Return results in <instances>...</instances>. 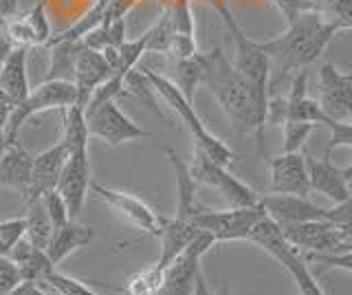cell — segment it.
Instances as JSON below:
<instances>
[{"mask_svg":"<svg viewBox=\"0 0 352 295\" xmlns=\"http://www.w3.org/2000/svg\"><path fill=\"white\" fill-rule=\"evenodd\" d=\"M245 240L262 247L267 254H271L275 260H278L280 265L291 273L297 289H300V295H324L315 276L308 271L306 260L302 258V251H297L289 240L282 236L280 225L273 223L269 216H262L260 221L251 227V232L247 234Z\"/></svg>","mask_w":352,"mask_h":295,"instance_id":"obj_5","label":"cell"},{"mask_svg":"<svg viewBox=\"0 0 352 295\" xmlns=\"http://www.w3.org/2000/svg\"><path fill=\"white\" fill-rule=\"evenodd\" d=\"M163 282V269L159 265H152L148 269H141L126 280L124 293L126 295H157Z\"/></svg>","mask_w":352,"mask_h":295,"instance_id":"obj_30","label":"cell"},{"mask_svg":"<svg viewBox=\"0 0 352 295\" xmlns=\"http://www.w3.org/2000/svg\"><path fill=\"white\" fill-rule=\"evenodd\" d=\"M47 293H49V291H47ZM49 295H53V293H49Z\"/></svg>","mask_w":352,"mask_h":295,"instance_id":"obj_45","label":"cell"},{"mask_svg":"<svg viewBox=\"0 0 352 295\" xmlns=\"http://www.w3.org/2000/svg\"><path fill=\"white\" fill-rule=\"evenodd\" d=\"M18 14V0H0V23Z\"/></svg>","mask_w":352,"mask_h":295,"instance_id":"obj_40","label":"cell"},{"mask_svg":"<svg viewBox=\"0 0 352 295\" xmlns=\"http://www.w3.org/2000/svg\"><path fill=\"white\" fill-rule=\"evenodd\" d=\"M40 203H42V207H44V212H47L49 221L53 223V229H58V227H62V225H66V223L71 221L69 207H66L64 199H62V196H60L58 192H55V190L44 192V194L40 196Z\"/></svg>","mask_w":352,"mask_h":295,"instance_id":"obj_34","label":"cell"},{"mask_svg":"<svg viewBox=\"0 0 352 295\" xmlns=\"http://www.w3.org/2000/svg\"><path fill=\"white\" fill-rule=\"evenodd\" d=\"M27 58H29V49L16 47V49H11V53H7L3 60V67H0V89L14 97L16 104L25 100L31 91Z\"/></svg>","mask_w":352,"mask_h":295,"instance_id":"obj_25","label":"cell"},{"mask_svg":"<svg viewBox=\"0 0 352 295\" xmlns=\"http://www.w3.org/2000/svg\"><path fill=\"white\" fill-rule=\"evenodd\" d=\"M115 69L110 67V62L104 58L102 51H95V49H88V47H80L73 62V75H71V82L75 84V91H77V102L75 106H80L82 111L86 108L91 95L95 93V89L99 84H104L110 73Z\"/></svg>","mask_w":352,"mask_h":295,"instance_id":"obj_15","label":"cell"},{"mask_svg":"<svg viewBox=\"0 0 352 295\" xmlns=\"http://www.w3.org/2000/svg\"><path fill=\"white\" fill-rule=\"evenodd\" d=\"M95 238V229L93 227H84L69 221L66 225L53 229V236L47 245V258L51 260L53 267H58L64 258H69L75 254L77 249H82L86 245H91Z\"/></svg>","mask_w":352,"mask_h":295,"instance_id":"obj_23","label":"cell"},{"mask_svg":"<svg viewBox=\"0 0 352 295\" xmlns=\"http://www.w3.org/2000/svg\"><path fill=\"white\" fill-rule=\"evenodd\" d=\"M280 232L297 251L308 254H346L352 247V229H341L330 221L284 225Z\"/></svg>","mask_w":352,"mask_h":295,"instance_id":"obj_7","label":"cell"},{"mask_svg":"<svg viewBox=\"0 0 352 295\" xmlns=\"http://www.w3.org/2000/svg\"><path fill=\"white\" fill-rule=\"evenodd\" d=\"M326 157L315 159L306 157V170H308V183H311V192H319L333 203H344L350 201V179H352V168H337L333 161Z\"/></svg>","mask_w":352,"mask_h":295,"instance_id":"obj_17","label":"cell"},{"mask_svg":"<svg viewBox=\"0 0 352 295\" xmlns=\"http://www.w3.org/2000/svg\"><path fill=\"white\" fill-rule=\"evenodd\" d=\"M75 102H77V91L71 80H44L36 89L29 91L25 100L16 104L14 113L7 119V126H5L7 144L18 141L20 128L25 126L31 117L47 113V111H55V108L64 111V108L73 106Z\"/></svg>","mask_w":352,"mask_h":295,"instance_id":"obj_6","label":"cell"},{"mask_svg":"<svg viewBox=\"0 0 352 295\" xmlns=\"http://www.w3.org/2000/svg\"><path fill=\"white\" fill-rule=\"evenodd\" d=\"M66 157H69V152H66V148L60 144V141L55 146L42 150L40 155L33 157L31 183H29L27 194L22 196L25 205L38 201L44 192L55 190V185H58V179H60V174H62Z\"/></svg>","mask_w":352,"mask_h":295,"instance_id":"obj_19","label":"cell"},{"mask_svg":"<svg viewBox=\"0 0 352 295\" xmlns=\"http://www.w3.org/2000/svg\"><path fill=\"white\" fill-rule=\"evenodd\" d=\"M174 78L172 82L176 84V89L183 93L187 102L194 104V91L203 82V71H205V53H192V56L174 60L172 64Z\"/></svg>","mask_w":352,"mask_h":295,"instance_id":"obj_26","label":"cell"},{"mask_svg":"<svg viewBox=\"0 0 352 295\" xmlns=\"http://www.w3.org/2000/svg\"><path fill=\"white\" fill-rule=\"evenodd\" d=\"M306 3L311 12L335 18L344 29L352 27V0H306Z\"/></svg>","mask_w":352,"mask_h":295,"instance_id":"obj_31","label":"cell"},{"mask_svg":"<svg viewBox=\"0 0 352 295\" xmlns=\"http://www.w3.org/2000/svg\"><path fill=\"white\" fill-rule=\"evenodd\" d=\"M319 108L333 122H350L352 117V75L339 71L333 62L319 67Z\"/></svg>","mask_w":352,"mask_h":295,"instance_id":"obj_12","label":"cell"},{"mask_svg":"<svg viewBox=\"0 0 352 295\" xmlns=\"http://www.w3.org/2000/svg\"><path fill=\"white\" fill-rule=\"evenodd\" d=\"M284 152H300L304 144L311 137V133L317 128L308 122H284Z\"/></svg>","mask_w":352,"mask_h":295,"instance_id":"obj_33","label":"cell"},{"mask_svg":"<svg viewBox=\"0 0 352 295\" xmlns=\"http://www.w3.org/2000/svg\"><path fill=\"white\" fill-rule=\"evenodd\" d=\"M7 258L18 267L20 278L27 280V282H40L51 269H55L51 265V260L47 258V251L36 247L33 243H29L25 236L11 247Z\"/></svg>","mask_w":352,"mask_h":295,"instance_id":"obj_24","label":"cell"},{"mask_svg":"<svg viewBox=\"0 0 352 295\" xmlns=\"http://www.w3.org/2000/svg\"><path fill=\"white\" fill-rule=\"evenodd\" d=\"M260 205L264 214L280 227L306 221H326L328 216V210L311 203L306 196L295 194H260Z\"/></svg>","mask_w":352,"mask_h":295,"instance_id":"obj_16","label":"cell"},{"mask_svg":"<svg viewBox=\"0 0 352 295\" xmlns=\"http://www.w3.org/2000/svg\"><path fill=\"white\" fill-rule=\"evenodd\" d=\"M201 229H196L192 223L181 221V218H168L161 216V225H159V240H161V256L157 265L165 269L170 262L181 254V251L192 243L198 236Z\"/></svg>","mask_w":352,"mask_h":295,"instance_id":"obj_22","label":"cell"},{"mask_svg":"<svg viewBox=\"0 0 352 295\" xmlns=\"http://www.w3.org/2000/svg\"><path fill=\"white\" fill-rule=\"evenodd\" d=\"M18 282H22L18 267L7 256H0V295H7Z\"/></svg>","mask_w":352,"mask_h":295,"instance_id":"obj_36","label":"cell"},{"mask_svg":"<svg viewBox=\"0 0 352 295\" xmlns=\"http://www.w3.org/2000/svg\"><path fill=\"white\" fill-rule=\"evenodd\" d=\"M190 172L196 183H205L209 188L220 192V196L229 203V207H253L260 203V194L242 183L238 177H234L225 166L212 161L205 152L194 148V163L190 166Z\"/></svg>","mask_w":352,"mask_h":295,"instance_id":"obj_8","label":"cell"},{"mask_svg":"<svg viewBox=\"0 0 352 295\" xmlns=\"http://www.w3.org/2000/svg\"><path fill=\"white\" fill-rule=\"evenodd\" d=\"M88 135L104 139L110 148H119L141 137H150L148 130L137 126L132 119L117 106V100L99 104L93 111H86Z\"/></svg>","mask_w":352,"mask_h":295,"instance_id":"obj_11","label":"cell"},{"mask_svg":"<svg viewBox=\"0 0 352 295\" xmlns=\"http://www.w3.org/2000/svg\"><path fill=\"white\" fill-rule=\"evenodd\" d=\"M3 60H5V58H3V56H0V67H3Z\"/></svg>","mask_w":352,"mask_h":295,"instance_id":"obj_44","label":"cell"},{"mask_svg":"<svg viewBox=\"0 0 352 295\" xmlns=\"http://www.w3.org/2000/svg\"><path fill=\"white\" fill-rule=\"evenodd\" d=\"M143 75H146V80L150 82V86L154 89V93L163 97V102L168 104L172 111L181 117V122L187 126V130L192 133V139H194V148L205 152V155L220 163V166H231V161H234V150H231L229 146H225L223 141H220L216 135H212L209 130L205 128V124L201 122V117L196 115L192 102H187L183 93L176 89V84L165 78V75H159L157 71H152L148 67H141L139 69Z\"/></svg>","mask_w":352,"mask_h":295,"instance_id":"obj_4","label":"cell"},{"mask_svg":"<svg viewBox=\"0 0 352 295\" xmlns=\"http://www.w3.org/2000/svg\"><path fill=\"white\" fill-rule=\"evenodd\" d=\"M31 168L33 155L27 148H22L18 141H11V144L5 146L3 155H0V185L18 190L25 196L31 183Z\"/></svg>","mask_w":352,"mask_h":295,"instance_id":"obj_21","label":"cell"},{"mask_svg":"<svg viewBox=\"0 0 352 295\" xmlns=\"http://www.w3.org/2000/svg\"><path fill=\"white\" fill-rule=\"evenodd\" d=\"M7 295H49L47 291H44L38 282H27V280H22L18 282L14 289H11Z\"/></svg>","mask_w":352,"mask_h":295,"instance_id":"obj_39","label":"cell"},{"mask_svg":"<svg viewBox=\"0 0 352 295\" xmlns=\"http://www.w3.org/2000/svg\"><path fill=\"white\" fill-rule=\"evenodd\" d=\"M216 12L223 16V23L229 29L231 38L236 45V60L234 67L242 75V80L247 82L251 102H253V113H256V139L262 150L264 144V126H267V104H269V86H271V62L269 56L262 51L258 40H251L242 27L236 23L234 14L227 7V3H216Z\"/></svg>","mask_w":352,"mask_h":295,"instance_id":"obj_2","label":"cell"},{"mask_svg":"<svg viewBox=\"0 0 352 295\" xmlns=\"http://www.w3.org/2000/svg\"><path fill=\"white\" fill-rule=\"evenodd\" d=\"M7 146V137H5V128H0V155H3V150Z\"/></svg>","mask_w":352,"mask_h":295,"instance_id":"obj_43","label":"cell"},{"mask_svg":"<svg viewBox=\"0 0 352 295\" xmlns=\"http://www.w3.org/2000/svg\"><path fill=\"white\" fill-rule=\"evenodd\" d=\"M38 284L44 291H49L53 295H99L88 287V284L66 276V273L55 271V269H51Z\"/></svg>","mask_w":352,"mask_h":295,"instance_id":"obj_29","label":"cell"},{"mask_svg":"<svg viewBox=\"0 0 352 295\" xmlns=\"http://www.w3.org/2000/svg\"><path fill=\"white\" fill-rule=\"evenodd\" d=\"M91 190L106 205L113 207L119 216H124L130 225H135L137 229H141V232H146L154 238L159 236L161 214L154 212L146 201L139 199V196L121 192V190H113V188H104L102 183H95V181H91Z\"/></svg>","mask_w":352,"mask_h":295,"instance_id":"obj_14","label":"cell"},{"mask_svg":"<svg viewBox=\"0 0 352 295\" xmlns=\"http://www.w3.org/2000/svg\"><path fill=\"white\" fill-rule=\"evenodd\" d=\"M88 126H86V115L80 106H69L64 108V133L60 144L66 148V152H73L77 148L88 146Z\"/></svg>","mask_w":352,"mask_h":295,"instance_id":"obj_28","label":"cell"},{"mask_svg":"<svg viewBox=\"0 0 352 295\" xmlns=\"http://www.w3.org/2000/svg\"><path fill=\"white\" fill-rule=\"evenodd\" d=\"M201 86L214 95V100L220 104L240 135L256 133V113H253L249 86L220 47L205 53Z\"/></svg>","mask_w":352,"mask_h":295,"instance_id":"obj_3","label":"cell"},{"mask_svg":"<svg viewBox=\"0 0 352 295\" xmlns=\"http://www.w3.org/2000/svg\"><path fill=\"white\" fill-rule=\"evenodd\" d=\"M22 20H25L29 34L33 38V45H36V47L47 45V40L51 38V25H49L47 12H44V0H40V3L33 7L29 14L22 16Z\"/></svg>","mask_w":352,"mask_h":295,"instance_id":"obj_32","label":"cell"},{"mask_svg":"<svg viewBox=\"0 0 352 295\" xmlns=\"http://www.w3.org/2000/svg\"><path fill=\"white\" fill-rule=\"evenodd\" d=\"M216 243L212 234L198 232V236L163 269V282L157 295H192L196 273L201 271V258Z\"/></svg>","mask_w":352,"mask_h":295,"instance_id":"obj_9","label":"cell"},{"mask_svg":"<svg viewBox=\"0 0 352 295\" xmlns=\"http://www.w3.org/2000/svg\"><path fill=\"white\" fill-rule=\"evenodd\" d=\"M192 295H216L212 289H209V284L205 280V276L201 271L196 273V280H194V289H192Z\"/></svg>","mask_w":352,"mask_h":295,"instance_id":"obj_41","label":"cell"},{"mask_svg":"<svg viewBox=\"0 0 352 295\" xmlns=\"http://www.w3.org/2000/svg\"><path fill=\"white\" fill-rule=\"evenodd\" d=\"M11 49H16L14 45H11V40H9V36H7V31H5V27H3V23H0V56H7V53H11Z\"/></svg>","mask_w":352,"mask_h":295,"instance_id":"obj_42","label":"cell"},{"mask_svg":"<svg viewBox=\"0 0 352 295\" xmlns=\"http://www.w3.org/2000/svg\"><path fill=\"white\" fill-rule=\"evenodd\" d=\"M271 166V194H295L308 196L311 183H308L306 157L300 152H282L280 157L269 161Z\"/></svg>","mask_w":352,"mask_h":295,"instance_id":"obj_18","label":"cell"},{"mask_svg":"<svg viewBox=\"0 0 352 295\" xmlns=\"http://www.w3.org/2000/svg\"><path fill=\"white\" fill-rule=\"evenodd\" d=\"M25 238L29 243H33L40 249H47L49 240L53 236V223L49 221L47 212H44V207L38 201H33L27 205V216H25Z\"/></svg>","mask_w":352,"mask_h":295,"instance_id":"obj_27","label":"cell"},{"mask_svg":"<svg viewBox=\"0 0 352 295\" xmlns=\"http://www.w3.org/2000/svg\"><path fill=\"white\" fill-rule=\"evenodd\" d=\"M262 216L267 214H264L260 203L253 207H231L227 212L205 207L192 221V225L196 229H201V232L212 234L214 243H229V240H245L247 234L251 232V227Z\"/></svg>","mask_w":352,"mask_h":295,"instance_id":"obj_10","label":"cell"},{"mask_svg":"<svg viewBox=\"0 0 352 295\" xmlns=\"http://www.w3.org/2000/svg\"><path fill=\"white\" fill-rule=\"evenodd\" d=\"M88 188H91V159H88V146H84L69 152L58 185H55V192L62 196L66 207H69L71 221L80 216L86 203Z\"/></svg>","mask_w":352,"mask_h":295,"instance_id":"obj_13","label":"cell"},{"mask_svg":"<svg viewBox=\"0 0 352 295\" xmlns=\"http://www.w3.org/2000/svg\"><path fill=\"white\" fill-rule=\"evenodd\" d=\"M273 5L278 7V12L284 16L286 25L293 23V20L304 14V12H311V7H308L306 0H273Z\"/></svg>","mask_w":352,"mask_h":295,"instance_id":"obj_37","label":"cell"},{"mask_svg":"<svg viewBox=\"0 0 352 295\" xmlns=\"http://www.w3.org/2000/svg\"><path fill=\"white\" fill-rule=\"evenodd\" d=\"M339 31H344V27L335 18L319 12H304L289 23L284 34L260 42V47L269 56L271 69L275 67L282 73L302 71L324 56Z\"/></svg>","mask_w":352,"mask_h":295,"instance_id":"obj_1","label":"cell"},{"mask_svg":"<svg viewBox=\"0 0 352 295\" xmlns=\"http://www.w3.org/2000/svg\"><path fill=\"white\" fill-rule=\"evenodd\" d=\"M25 216L9 218V221H0V256H7L11 247L25 236Z\"/></svg>","mask_w":352,"mask_h":295,"instance_id":"obj_35","label":"cell"},{"mask_svg":"<svg viewBox=\"0 0 352 295\" xmlns=\"http://www.w3.org/2000/svg\"><path fill=\"white\" fill-rule=\"evenodd\" d=\"M14 108H16V100L0 89V128L7 126V119L11 117V113H14Z\"/></svg>","mask_w":352,"mask_h":295,"instance_id":"obj_38","label":"cell"},{"mask_svg":"<svg viewBox=\"0 0 352 295\" xmlns=\"http://www.w3.org/2000/svg\"><path fill=\"white\" fill-rule=\"evenodd\" d=\"M165 157H168V163L172 166L174 177H176V196H179V203H176V218L192 223L207 205L198 201V196H196L198 183L192 177L190 166H187L172 148H165Z\"/></svg>","mask_w":352,"mask_h":295,"instance_id":"obj_20","label":"cell"}]
</instances>
